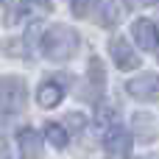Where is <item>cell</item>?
<instances>
[{"instance_id": "obj_11", "label": "cell", "mask_w": 159, "mask_h": 159, "mask_svg": "<svg viewBox=\"0 0 159 159\" xmlns=\"http://www.w3.org/2000/svg\"><path fill=\"white\" fill-rule=\"evenodd\" d=\"M45 134H48V143H50L53 148H59V151L70 143V134H67V129H64L61 123H48V126H45Z\"/></svg>"}, {"instance_id": "obj_8", "label": "cell", "mask_w": 159, "mask_h": 159, "mask_svg": "<svg viewBox=\"0 0 159 159\" xmlns=\"http://www.w3.org/2000/svg\"><path fill=\"white\" fill-rule=\"evenodd\" d=\"M89 87H87V92H84V98L87 101H101V95H103V81H106V73H103V64H101V59H89Z\"/></svg>"}, {"instance_id": "obj_2", "label": "cell", "mask_w": 159, "mask_h": 159, "mask_svg": "<svg viewBox=\"0 0 159 159\" xmlns=\"http://www.w3.org/2000/svg\"><path fill=\"white\" fill-rule=\"evenodd\" d=\"M25 98H28V89H25L22 78H17V75L0 78V112H6V115L20 112L25 106Z\"/></svg>"}, {"instance_id": "obj_19", "label": "cell", "mask_w": 159, "mask_h": 159, "mask_svg": "<svg viewBox=\"0 0 159 159\" xmlns=\"http://www.w3.org/2000/svg\"><path fill=\"white\" fill-rule=\"evenodd\" d=\"M157 53H159V50H157Z\"/></svg>"}, {"instance_id": "obj_5", "label": "cell", "mask_w": 159, "mask_h": 159, "mask_svg": "<svg viewBox=\"0 0 159 159\" xmlns=\"http://www.w3.org/2000/svg\"><path fill=\"white\" fill-rule=\"evenodd\" d=\"M109 53H112V61L120 67V70H137L140 67V56L134 53V48L123 39V36H115L109 42Z\"/></svg>"}, {"instance_id": "obj_14", "label": "cell", "mask_w": 159, "mask_h": 159, "mask_svg": "<svg viewBox=\"0 0 159 159\" xmlns=\"http://www.w3.org/2000/svg\"><path fill=\"white\" fill-rule=\"evenodd\" d=\"M95 123H98L101 129H112V109H101L98 117H95Z\"/></svg>"}, {"instance_id": "obj_1", "label": "cell", "mask_w": 159, "mask_h": 159, "mask_svg": "<svg viewBox=\"0 0 159 159\" xmlns=\"http://www.w3.org/2000/svg\"><path fill=\"white\" fill-rule=\"evenodd\" d=\"M78 45H81L78 34L73 28H67V25H53L42 36V53L50 61H67V59H73L75 50H78Z\"/></svg>"}, {"instance_id": "obj_6", "label": "cell", "mask_w": 159, "mask_h": 159, "mask_svg": "<svg viewBox=\"0 0 159 159\" xmlns=\"http://www.w3.org/2000/svg\"><path fill=\"white\" fill-rule=\"evenodd\" d=\"M131 34H134V39H137V45L143 50H159V34H157V25L151 20H137Z\"/></svg>"}, {"instance_id": "obj_10", "label": "cell", "mask_w": 159, "mask_h": 159, "mask_svg": "<svg viewBox=\"0 0 159 159\" xmlns=\"http://www.w3.org/2000/svg\"><path fill=\"white\" fill-rule=\"evenodd\" d=\"M117 6H115V0H98V25H103V28H112V25H117Z\"/></svg>"}, {"instance_id": "obj_4", "label": "cell", "mask_w": 159, "mask_h": 159, "mask_svg": "<svg viewBox=\"0 0 159 159\" xmlns=\"http://www.w3.org/2000/svg\"><path fill=\"white\" fill-rule=\"evenodd\" d=\"M126 92L137 101H159V75L145 73V75H137V78L126 81Z\"/></svg>"}, {"instance_id": "obj_7", "label": "cell", "mask_w": 159, "mask_h": 159, "mask_svg": "<svg viewBox=\"0 0 159 159\" xmlns=\"http://www.w3.org/2000/svg\"><path fill=\"white\" fill-rule=\"evenodd\" d=\"M17 145H20V154L22 159H39L42 157V137L36 134V129H20L17 134Z\"/></svg>"}, {"instance_id": "obj_9", "label": "cell", "mask_w": 159, "mask_h": 159, "mask_svg": "<svg viewBox=\"0 0 159 159\" xmlns=\"http://www.w3.org/2000/svg\"><path fill=\"white\" fill-rule=\"evenodd\" d=\"M61 98H64V87H61L56 78H48V81L36 89V101H39V106H45V109L59 106Z\"/></svg>"}, {"instance_id": "obj_13", "label": "cell", "mask_w": 159, "mask_h": 159, "mask_svg": "<svg viewBox=\"0 0 159 159\" xmlns=\"http://www.w3.org/2000/svg\"><path fill=\"white\" fill-rule=\"evenodd\" d=\"M61 126H64V129H67V126H73L70 131H73V134H78V131H84L87 120H84V115H75V112H73V115H67V120H64ZM70 131H67V134H70Z\"/></svg>"}, {"instance_id": "obj_16", "label": "cell", "mask_w": 159, "mask_h": 159, "mask_svg": "<svg viewBox=\"0 0 159 159\" xmlns=\"http://www.w3.org/2000/svg\"><path fill=\"white\" fill-rule=\"evenodd\" d=\"M22 8H39V11H50V0H25Z\"/></svg>"}, {"instance_id": "obj_12", "label": "cell", "mask_w": 159, "mask_h": 159, "mask_svg": "<svg viewBox=\"0 0 159 159\" xmlns=\"http://www.w3.org/2000/svg\"><path fill=\"white\" fill-rule=\"evenodd\" d=\"M134 126H140L137 131H140V137H143V140H154V137H157V134L151 131V129H154V120H151V117L137 115V117H134Z\"/></svg>"}, {"instance_id": "obj_17", "label": "cell", "mask_w": 159, "mask_h": 159, "mask_svg": "<svg viewBox=\"0 0 159 159\" xmlns=\"http://www.w3.org/2000/svg\"><path fill=\"white\" fill-rule=\"evenodd\" d=\"M129 8H145V6H159V0H126Z\"/></svg>"}, {"instance_id": "obj_3", "label": "cell", "mask_w": 159, "mask_h": 159, "mask_svg": "<svg viewBox=\"0 0 159 159\" xmlns=\"http://www.w3.org/2000/svg\"><path fill=\"white\" fill-rule=\"evenodd\" d=\"M131 134L123 129V126H112L106 134H103V151L109 159H129L131 154Z\"/></svg>"}, {"instance_id": "obj_18", "label": "cell", "mask_w": 159, "mask_h": 159, "mask_svg": "<svg viewBox=\"0 0 159 159\" xmlns=\"http://www.w3.org/2000/svg\"><path fill=\"white\" fill-rule=\"evenodd\" d=\"M0 3H3V0H0Z\"/></svg>"}, {"instance_id": "obj_15", "label": "cell", "mask_w": 159, "mask_h": 159, "mask_svg": "<svg viewBox=\"0 0 159 159\" xmlns=\"http://www.w3.org/2000/svg\"><path fill=\"white\" fill-rule=\"evenodd\" d=\"M89 6H92V0H75V3H73V14L87 17V14H89Z\"/></svg>"}]
</instances>
